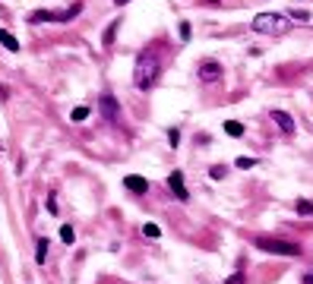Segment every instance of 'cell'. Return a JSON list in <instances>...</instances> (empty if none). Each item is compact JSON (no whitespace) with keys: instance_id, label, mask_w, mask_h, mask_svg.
<instances>
[{"instance_id":"cell-10","label":"cell","mask_w":313,"mask_h":284,"mask_svg":"<svg viewBox=\"0 0 313 284\" xmlns=\"http://www.w3.org/2000/svg\"><path fill=\"white\" fill-rule=\"evenodd\" d=\"M225 133L234 136V139H240V136H243V123H237V120H225Z\"/></svg>"},{"instance_id":"cell-2","label":"cell","mask_w":313,"mask_h":284,"mask_svg":"<svg viewBox=\"0 0 313 284\" xmlns=\"http://www.w3.org/2000/svg\"><path fill=\"white\" fill-rule=\"evenodd\" d=\"M155 79H158V57L143 51V54L136 57V66H133V82L139 89H149Z\"/></svg>"},{"instance_id":"cell-14","label":"cell","mask_w":313,"mask_h":284,"mask_svg":"<svg viewBox=\"0 0 313 284\" xmlns=\"http://www.w3.org/2000/svg\"><path fill=\"white\" fill-rule=\"evenodd\" d=\"M288 16H291V22H310V13L307 10H291Z\"/></svg>"},{"instance_id":"cell-15","label":"cell","mask_w":313,"mask_h":284,"mask_svg":"<svg viewBox=\"0 0 313 284\" xmlns=\"http://www.w3.org/2000/svg\"><path fill=\"white\" fill-rule=\"evenodd\" d=\"M70 117H73V123H82V120L89 117V108H73V114H70Z\"/></svg>"},{"instance_id":"cell-16","label":"cell","mask_w":313,"mask_h":284,"mask_svg":"<svg viewBox=\"0 0 313 284\" xmlns=\"http://www.w3.org/2000/svg\"><path fill=\"white\" fill-rule=\"evenodd\" d=\"M60 240H64V243H73V240H76V234H73V227H70V225L60 227Z\"/></svg>"},{"instance_id":"cell-24","label":"cell","mask_w":313,"mask_h":284,"mask_svg":"<svg viewBox=\"0 0 313 284\" xmlns=\"http://www.w3.org/2000/svg\"><path fill=\"white\" fill-rule=\"evenodd\" d=\"M304 284H313V272H310V275H307V278H304Z\"/></svg>"},{"instance_id":"cell-23","label":"cell","mask_w":313,"mask_h":284,"mask_svg":"<svg viewBox=\"0 0 313 284\" xmlns=\"http://www.w3.org/2000/svg\"><path fill=\"white\" fill-rule=\"evenodd\" d=\"M180 38H184V41L190 38V25H187V22H180Z\"/></svg>"},{"instance_id":"cell-18","label":"cell","mask_w":313,"mask_h":284,"mask_svg":"<svg viewBox=\"0 0 313 284\" xmlns=\"http://www.w3.org/2000/svg\"><path fill=\"white\" fill-rule=\"evenodd\" d=\"M298 215H313V202L301 199V202H298Z\"/></svg>"},{"instance_id":"cell-17","label":"cell","mask_w":313,"mask_h":284,"mask_svg":"<svg viewBox=\"0 0 313 284\" xmlns=\"http://www.w3.org/2000/svg\"><path fill=\"white\" fill-rule=\"evenodd\" d=\"M143 234L155 240V237H161V227H158V225H143Z\"/></svg>"},{"instance_id":"cell-8","label":"cell","mask_w":313,"mask_h":284,"mask_svg":"<svg viewBox=\"0 0 313 284\" xmlns=\"http://www.w3.org/2000/svg\"><path fill=\"white\" fill-rule=\"evenodd\" d=\"M272 120H275V126H278L285 136L294 133V120H291V114H285V111H272Z\"/></svg>"},{"instance_id":"cell-6","label":"cell","mask_w":313,"mask_h":284,"mask_svg":"<svg viewBox=\"0 0 313 284\" xmlns=\"http://www.w3.org/2000/svg\"><path fill=\"white\" fill-rule=\"evenodd\" d=\"M101 111H104V117H108V123H117L120 120V108H117L114 95H101Z\"/></svg>"},{"instance_id":"cell-5","label":"cell","mask_w":313,"mask_h":284,"mask_svg":"<svg viewBox=\"0 0 313 284\" xmlns=\"http://www.w3.org/2000/svg\"><path fill=\"white\" fill-rule=\"evenodd\" d=\"M222 79V66L215 63V60H206V63H199V82H219Z\"/></svg>"},{"instance_id":"cell-9","label":"cell","mask_w":313,"mask_h":284,"mask_svg":"<svg viewBox=\"0 0 313 284\" xmlns=\"http://www.w3.org/2000/svg\"><path fill=\"white\" fill-rule=\"evenodd\" d=\"M0 45H3L6 51H13V54L19 51V41H16V38H13L10 32H6V29H0Z\"/></svg>"},{"instance_id":"cell-1","label":"cell","mask_w":313,"mask_h":284,"mask_svg":"<svg viewBox=\"0 0 313 284\" xmlns=\"http://www.w3.org/2000/svg\"><path fill=\"white\" fill-rule=\"evenodd\" d=\"M250 25L259 35H285L291 29V16L288 13H259V16H253Z\"/></svg>"},{"instance_id":"cell-12","label":"cell","mask_w":313,"mask_h":284,"mask_svg":"<svg viewBox=\"0 0 313 284\" xmlns=\"http://www.w3.org/2000/svg\"><path fill=\"white\" fill-rule=\"evenodd\" d=\"M117 25H120V22H111V25H108V32H104V41H101V45H104V48H111V45H114V35H117Z\"/></svg>"},{"instance_id":"cell-3","label":"cell","mask_w":313,"mask_h":284,"mask_svg":"<svg viewBox=\"0 0 313 284\" xmlns=\"http://www.w3.org/2000/svg\"><path fill=\"white\" fill-rule=\"evenodd\" d=\"M253 243L263 253H275V256H301V243L294 240H282V237H253Z\"/></svg>"},{"instance_id":"cell-21","label":"cell","mask_w":313,"mask_h":284,"mask_svg":"<svg viewBox=\"0 0 313 284\" xmlns=\"http://www.w3.org/2000/svg\"><path fill=\"white\" fill-rule=\"evenodd\" d=\"M168 142L174 145V149H177V142H180V133H177V130H171V133H168Z\"/></svg>"},{"instance_id":"cell-19","label":"cell","mask_w":313,"mask_h":284,"mask_svg":"<svg viewBox=\"0 0 313 284\" xmlns=\"http://www.w3.org/2000/svg\"><path fill=\"white\" fill-rule=\"evenodd\" d=\"M225 284H247V275H243V272H234V275H231V278L225 281Z\"/></svg>"},{"instance_id":"cell-4","label":"cell","mask_w":313,"mask_h":284,"mask_svg":"<svg viewBox=\"0 0 313 284\" xmlns=\"http://www.w3.org/2000/svg\"><path fill=\"white\" fill-rule=\"evenodd\" d=\"M168 189H171V196H174L177 202H187V199H190L187 183H184V174H180V170H174V174L168 177Z\"/></svg>"},{"instance_id":"cell-7","label":"cell","mask_w":313,"mask_h":284,"mask_svg":"<svg viewBox=\"0 0 313 284\" xmlns=\"http://www.w3.org/2000/svg\"><path fill=\"white\" fill-rule=\"evenodd\" d=\"M124 186L130 189V193H149V180L139 177V174H127L124 177Z\"/></svg>"},{"instance_id":"cell-13","label":"cell","mask_w":313,"mask_h":284,"mask_svg":"<svg viewBox=\"0 0 313 284\" xmlns=\"http://www.w3.org/2000/svg\"><path fill=\"white\" fill-rule=\"evenodd\" d=\"M29 19H32V22H45V19H48V22H54V13H48V10H35Z\"/></svg>"},{"instance_id":"cell-25","label":"cell","mask_w":313,"mask_h":284,"mask_svg":"<svg viewBox=\"0 0 313 284\" xmlns=\"http://www.w3.org/2000/svg\"><path fill=\"white\" fill-rule=\"evenodd\" d=\"M114 3H117V6H124V3H130V0H114Z\"/></svg>"},{"instance_id":"cell-20","label":"cell","mask_w":313,"mask_h":284,"mask_svg":"<svg viewBox=\"0 0 313 284\" xmlns=\"http://www.w3.org/2000/svg\"><path fill=\"white\" fill-rule=\"evenodd\" d=\"M256 165V161L253 158H237V168H243V170H250V168H253Z\"/></svg>"},{"instance_id":"cell-22","label":"cell","mask_w":313,"mask_h":284,"mask_svg":"<svg viewBox=\"0 0 313 284\" xmlns=\"http://www.w3.org/2000/svg\"><path fill=\"white\" fill-rule=\"evenodd\" d=\"M209 177H212V180H222V177H225V168H212V170H209Z\"/></svg>"},{"instance_id":"cell-11","label":"cell","mask_w":313,"mask_h":284,"mask_svg":"<svg viewBox=\"0 0 313 284\" xmlns=\"http://www.w3.org/2000/svg\"><path fill=\"white\" fill-rule=\"evenodd\" d=\"M35 259H38V265H45V259H48V240L45 237L35 243Z\"/></svg>"}]
</instances>
